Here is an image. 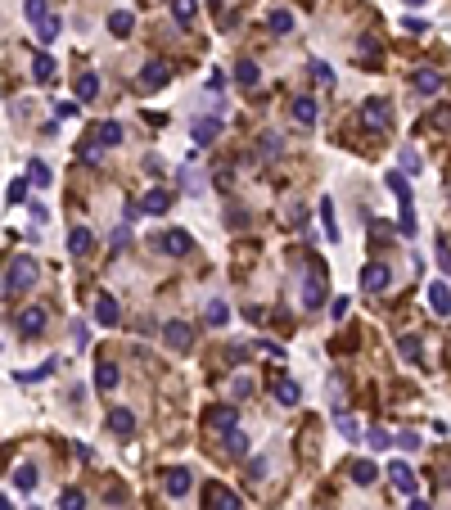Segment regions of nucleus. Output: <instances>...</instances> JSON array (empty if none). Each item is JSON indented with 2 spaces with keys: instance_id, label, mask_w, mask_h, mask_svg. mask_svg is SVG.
Here are the masks:
<instances>
[{
  "instance_id": "nucleus-1",
  "label": "nucleus",
  "mask_w": 451,
  "mask_h": 510,
  "mask_svg": "<svg viewBox=\"0 0 451 510\" xmlns=\"http://www.w3.org/2000/svg\"><path fill=\"white\" fill-rule=\"evenodd\" d=\"M36 257H9V267H5V294H23V290H32L36 285Z\"/></svg>"
},
{
  "instance_id": "nucleus-2",
  "label": "nucleus",
  "mask_w": 451,
  "mask_h": 510,
  "mask_svg": "<svg viewBox=\"0 0 451 510\" xmlns=\"http://www.w3.org/2000/svg\"><path fill=\"white\" fill-rule=\"evenodd\" d=\"M388 190L397 195V204H402V221H397V230H402V235H415V208H411L406 172H388Z\"/></svg>"
},
{
  "instance_id": "nucleus-3",
  "label": "nucleus",
  "mask_w": 451,
  "mask_h": 510,
  "mask_svg": "<svg viewBox=\"0 0 451 510\" xmlns=\"http://www.w3.org/2000/svg\"><path fill=\"white\" fill-rule=\"evenodd\" d=\"M153 248L167 253V257H190V253H194V239H190L185 230H162V235L153 239Z\"/></svg>"
},
{
  "instance_id": "nucleus-4",
  "label": "nucleus",
  "mask_w": 451,
  "mask_h": 510,
  "mask_svg": "<svg viewBox=\"0 0 451 510\" xmlns=\"http://www.w3.org/2000/svg\"><path fill=\"white\" fill-rule=\"evenodd\" d=\"M303 303H307V312H316L325 303V267L321 262H312V276L303 280Z\"/></svg>"
},
{
  "instance_id": "nucleus-5",
  "label": "nucleus",
  "mask_w": 451,
  "mask_h": 510,
  "mask_svg": "<svg viewBox=\"0 0 451 510\" xmlns=\"http://www.w3.org/2000/svg\"><path fill=\"white\" fill-rule=\"evenodd\" d=\"M162 339H167L171 352H190V348H194V330H190L185 321H167V325H162Z\"/></svg>"
},
{
  "instance_id": "nucleus-6",
  "label": "nucleus",
  "mask_w": 451,
  "mask_h": 510,
  "mask_svg": "<svg viewBox=\"0 0 451 510\" xmlns=\"http://www.w3.org/2000/svg\"><path fill=\"white\" fill-rule=\"evenodd\" d=\"M388 280H392V271H388V262H370L366 267V271H361V290H366V294H383V290H388Z\"/></svg>"
},
{
  "instance_id": "nucleus-7",
  "label": "nucleus",
  "mask_w": 451,
  "mask_h": 510,
  "mask_svg": "<svg viewBox=\"0 0 451 510\" xmlns=\"http://www.w3.org/2000/svg\"><path fill=\"white\" fill-rule=\"evenodd\" d=\"M204 506L208 510H244V506H239V497L230 493V488H222V483H208L204 488Z\"/></svg>"
},
{
  "instance_id": "nucleus-8",
  "label": "nucleus",
  "mask_w": 451,
  "mask_h": 510,
  "mask_svg": "<svg viewBox=\"0 0 451 510\" xmlns=\"http://www.w3.org/2000/svg\"><path fill=\"white\" fill-rule=\"evenodd\" d=\"M361 122H366L370 131H383L392 122V109H388V100H366V109H361Z\"/></svg>"
},
{
  "instance_id": "nucleus-9",
  "label": "nucleus",
  "mask_w": 451,
  "mask_h": 510,
  "mask_svg": "<svg viewBox=\"0 0 451 510\" xmlns=\"http://www.w3.org/2000/svg\"><path fill=\"white\" fill-rule=\"evenodd\" d=\"M18 330H23V339H36L45 330V307H23L18 312Z\"/></svg>"
},
{
  "instance_id": "nucleus-10",
  "label": "nucleus",
  "mask_w": 451,
  "mask_h": 510,
  "mask_svg": "<svg viewBox=\"0 0 451 510\" xmlns=\"http://www.w3.org/2000/svg\"><path fill=\"white\" fill-rule=\"evenodd\" d=\"M167 77H171V73H167V63H145V68H140V82H136V86L149 95V91H158V86H167Z\"/></svg>"
},
{
  "instance_id": "nucleus-11",
  "label": "nucleus",
  "mask_w": 451,
  "mask_h": 510,
  "mask_svg": "<svg viewBox=\"0 0 451 510\" xmlns=\"http://www.w3.org/2000/svg\"><path fill=\"white\" fill-rule=\"evenodd\" d=\"M118 298H113V294H100V298H95V325H104V330H109V325H118Z\"/></svg>"
},
{
  "instance_id": "nucleus-12",
  "label": "nucleus",
  "mask_w": 451,
  "mask_h": 510,
  "mask_svg": "<svg viewBox=\"0 0 451 510\" xmlns=\"http://www.w3.org/2000/svg\"><path fill=\"white\" fill-rule=\"evenodd\" d=\"M411 82H415L420 95H438V91H443V73H438V68H415V73H411Z\"/></svg>"
},
{
  "instance_id": "nucleus-13",
  "label": "nucleus",
  "mask_w": 451,
  "mask_h": 510,
  "mask_svg": "<svg viewBox=\"0 0 451 510\" xmlns=\"http://www.w3.org/2000/svg\"><path fill=\"white\" fill-rule=\"evenodd\" d=\"M109 429H113L118 438H131V434H136V416H131L127 407H113V411H109Z\"/></svg>"
},
{
  "instance_id": "nucleus-14",
  "label": "nucleus",
  "mask_w": 451,
  "mask_h": 510,
  "mask_svg": "<svg viewBox=\"0 0 451 510\" xmlns=\"http://www.w3.org/2000/svg\"><path fill=\"white\" fill-rule=\"evenodd\" d=\"M59 77V63H54V54H32V82H54Z\"/></svg>"
},
{
  "instance_id": "nucleus-15",
  "label": "nucleus",
  "mask_w": 451,
  "mask_h": 510,
  "mask_svg": "<svg viewBox=\"0 0 451 510\" xmlns=\"http://www.w3.org/2000/svg\"><path fill=\"white\" fill-rule=\"evenodd\" d=\"M388 479H392V488H397V493H415V474H411L406 460H392V465H388Z\"/></svg>"
},
{
  "instance_id": "nucleus-16",
  "label": "nucleus",
  "mask_w": 451,
  "mask_h": 510,
  "mask_svg": "<svg viewBox=\"0 0 451 510\" xmlns=\"http://www.w3.org/2000/svg\"><path fill=\"white\" fill-rule=\"evenodd\" d=\"M217 136H222V118H204V122H194V145H199V149L213 145Z\"/></svg>"
},
{
  "instance_id": "nucleus-17",
  "label": "nucleus",
  "mask_w": 451,
  "mask_h": 510,
  "mask_svg": "<svg viewBox=\"0 0 451 510\" xmlns=\"http://www.w3.org/2000/svg\"><path fill=\"white\" fill-rule=\"evenodd\" d=\"M91 248H95V235H91L86 226H77L72 235H68V253H72V257H86Z\"/></svg>"
},
{
  "instance_id": "nucleus-18",
  "label": "nucleus",
  "mask_w": 451,
  "mask_h": 510,
  "mask_svg": "<svg viewBox=\"0 0 451 510\" xmlns=\"http://www.w3.org/2000/svg\"><path fill=\"white\" fill-rule=\"evenodd\" d=\"M429 307H434L438 316H451V290H447L443 280H438V285H429Z\"/></svg>"
},
{
  "instance_id": "nucleus-19",
  "label": "nucleus",
  "mask_w": 451,
  "mask_h": 510,
  "mask_svg": "<svg viewBox=\"0 0 451 510\" xmlns=\"http://www.w3.org/2000/svg\"><path fill=\"white\" fill-rule=\"evenodd\" d=\"M118 380H122V370L113 361H100V370H95V384H100V393H113L118 389Z\"/></svg>"
},
{
  "instance_id": "nucleus-20",
  "label": "nucleus",
  "mask_w": 451,
  "mask_h": 510,
  "mask_svg": "<svg viewBox=\"0 0 451 510\" xmlns=\"http://www.w3.org/2000/svg\"><path fill=\"white\" fill-rule=\"evenodd\" d=\"M348 474H352V483L370 488V483H375V474H379V465H375V460H352V470H348Z\"/></svg>"
},
{
  "instance_id": "nucleus-21",
  "label": "nucleus",
  "mask_w": 451,
  "mask_h": 510,
  "mask_svg": "<svg viewBox=\"0 0 451 510\" xmlns=\"http://www.w3.org/2000/svg\"><path fill=\"white\" fill-rule=\"evenodd\" d=\"M298 398H303V389L293 380H275V402L280 407H298Z\"/></svg>"
},
{
  "instance_id": "nucleus-22",
  "label": "nucleus",
  "mask_w": 451,
  "mask_h": 510,
  "mask_svg": "<svg viewBox=\"0 0 451 510\" xmlns=\"http://www.w3.org/2000/svg\"><path fill=\"white\" fill-rule=\"evenodd\" d=\"M266 27H271L275 36H289L293 32V14L289 9H271V14H266Z\"/></svg>"
},
{
  "instance_id": "nucleus-23",
  "label": "nucleus",
  "mask_w": 451,
  "mask_h": 510,
  "mask_svg": "<svg viewBox=\"0 0 451 510\" xmlns=\"http://www.w3.org/2000/svg\"><path fill=\"white\" fill-rule=\"evenodd\" d=\"M190 493V470H167V497H185Z\"/></svg>"
},
{
  "instance_id": "nucleus-24",
  "label": "nucleus",
  "mask_w": 451,
  "mask_h": 510,
  "mask_svg": "<svg viewBox=\"0 0 451 510\" xmlns=\"http://www.w3.org/2000/svg\"><path fill=\"white\" fill-rule=\"evenodd\" d=\"M131 27H136V23H131L127 9H113V14H109V32L113 36H131Z\"/></svg>"
},
{
  "instance_id": "nucleus-25",
  "label": "nucleus",
  "mask_w": 451,
  "mask_h": 510,
  "mask_svg": "<svg viewBox=\"0 0 451 510\" xmlns=\"http://www.w3.org/2000/svg\"><path fill=\"white\" fill-rule=\"evenodd\" d=\"M167 204H171V195H167V190H149V195H145V213H153V217H162V213H167Z\"/></svg>"
},
{
  "instance_id": "nucleus-26",
  "label": "nucleus",
  "mask_w": 451,
  "mask_h": 510,
  "mask_svg": "<svg viewBox=\"0 0 451 510\" xmlns=\"http://www.w3.org/2000/svg\"><path fill=\"white\" fill-rule=\"evenodd\" d=\"M208 425L213 429H235V407H213L208 411Z\"/></svg>"
},
{
  "instance_id": "nucleus-27",
  "label": "nucleus",
  "mask_w": 451,
  "mask_h": 510,
  "mask_svg": "<svg viewBox=\"0 0 451 510\" xmlns=\"http://www.w3.org/2000/svg\"><path fill=\"white\" fill-rule=\"evenodd\" d=\"M293 118H298L303 127H312V122H316V100H307V95H298V100H293Z\"/></svg>"
},
{
  "instance_id": "nucleus-28",
  "label": "nucleus",
  "mask_w": 451,
  "mask_h": 510,
  "mask_svg": "<svg viewBox=\"0 0 451 510\" xmlns=\"http://www.w3.org/2000/svg\"><path fill=\"white\" fill-rule=\"evenodd\" d=\"M95 95H100V77L82 73V77H77V100H95Z\"/></svg>"
},
{
  "instance_id": "nucleus-29",
  "label": "nucleus",
  "mask_w": 451,
  "mask_h": 510,
  "mask_svg": "<svg viewBox=\"0 0 451 510\" xmlns=\"http://www.w3.org/2000/svg\"><path fill=\"white\" fill-rule=\"evenodd\" d=\"M397 348H402V357H406V361H415V366H420V357H425V348H420V339H415V334H402V339H397Z\"/></svg>"
},
{
  "instance_id": "nucleus-30",
  "label": "nucleus",
  "mask_w": 451,
  "mask_h": 510,
  "mask_svg": "<svg viewBox=\"0 0 451 510\" xmlns=\"http://www.w3.org/2000/svg\"><path fill=\"white\" fill-rule=\"evenodd\" d=\"M194 9H199L194 0H171V14H176V23H181V27L194 23Z\"/></svg>"
},
{
  "instance_id": "nucleus-31",
  "label": "nucleus",
  "mask_w": 451,
  "mask_h": 510,
  "mask_svg": "<svg viewBox=\"0 0 451 510\" xmlns=\"http://www.w3.org/2000/svg\"><path fill=\"white\" fill-rule=\"evenodd\" d=\"M235 82L239 86H257V63L253 59H239L235 63Z\"/></svg>"
},
{
  "instance_id": "nucleus-32",
  "label": "nucleus",
  "mask_w": 451,
  "mask_h": 510,
  "mask_svg": "<svg viewBox=\"0 0 451 510\" xmlns=\"http://www.w3.org/2000/svg\"><path fill=\"white\" fill-rule=\"evenodd\" d=\"M59 510H86L82 488H63V493H59Z\"/></svg>"
},
{
  "instance_id": "nucleus-33",
  "label": "nucleus",
  "mask_w": 451,
  "mask_h": 510,
  "mask_svg": "<svg viewBox=\"0 0 451 510\" xmlns=\"http://www.w3.org/2000/svg\"><path fill=\"white\" fill-rule=\"evenodd\" d=\"M226 451H230V456H248V438L239 434V429H230V434H226Z\"/></svg>"
},
{
  "instance_id": "nucleus-34",
  "label": "nucleus",
  "mask_w": 451,
  "mask_h": 510,
  "mask_svg": "<svg viewBox=\"0 0 451 510\" xmlns=\"http://www.w3.org/2000/svg\"><path fill=\"white\" fill-rule=\"evenodd\" d=\"M95 140H100V145H122V127H118V122H104Z\"/></svg>"
},
{
  "instance_id": "nucleus-35",
  "label": "nucleus",
  "mask_w": 451,
  "mask_h": 510,
  "mask_svg": "<svg viewBox=\"0 0 451 510\" xmlns=\"http://www.w3.org/2000/svg\"><path fill=\"white\" fill-rule=\"evenodd\" d=\"M321 217H325V239H339V226H334V204L321 199Z\"/></svg>"
},
{
  "instance_id": "nucleus-36",
  "label": "nucleus",
  "mask_w": 451,
  "mask_h": 510,
  "mask_svg": "<svg viewBox=\"0 0 451 510\" xmlns=\"http://www.w3.org/2000/svg\"><path fill=\"white\" fill-rule=\"evenodd\" d=\"M14 483L23 488V493H32L36 488V465H18V474H14Z\"/></svg>"
},
{
  "instance_id": "nucleus-37",
  "label": "nucleus",
  "mask_w": 451,
  "mask_h": 510,
  "mask_svg": "<svg viewBox=\"0 0 451 510\" xmlns=\"http://www.w3.org/2000/svg\"><path fill=\"white\" fill-rule=\"evenodd\" d=\"M27 177H32V186H50V167H45L41 158H32V167H27Z\"/></svg>"
},
{
  "instance_id": "nucleus-38",
  "label": "nucleus",
  "mask_w": 451,
  "mask_h": 510,
  "mask_svg": "<svg viewBox=\"0 0 451 510\" xmlns=\"http://www.w3.org/2000/svg\"><path fill=\"white\" fill-rule=\"evenodd\" d=\"M5 199H9V204H23V199H27V181L14 177V181H9V190H5Z\"/></svg>"
},
{
  "instance_id": "nucleus-39",
  "label": "nucleus",
  "mask_w": 451,
  "mask_h": 510,
  "mask_svg": "<svg viewBox=\"0 0 451 510\" xmlns=\"http://www.w3.org/2000/svg\"><path fill=\"white\" fill-rule=\"evenodd\" d=\"M226 303H222V298H213V303H208V325H226Z\"/></svg>"
},
{
  "instance_id": "nucleus-40",
  "label": "nucleus",
  "mask_w": 451,
  "mask_h": 510,
  "mask_svg": "<svg viewBox=\"0 0 451 510\" xmlns=\"http://www.w3.org/2000/svg\"><path fill=\"white\" fill-rule=\"evenodd\" d=\"M23 14L32 18V23H45V18H50V14H45V0H27V5H23Z\"/></svg>"
},
{
  "instance_id": "nucleus-41",
  "label": "nucleus",
  "mask_w": 451,
  "mask_h": 510,
  "mask_svg": "<svg viewBox=\"0 0 451 510\" xmlns=\"http://www.w3.org/2000/svg\"><path fill=\"white\" fill-rule=\"evenodd\" d=\"M36 32H41V41L50 45L54 36H59V18H45V23H36Z\"/></svg>"
},
{
  "instance_id": "nucleus-42",
  "label": "nucleus",
  "mask_w": 451,
  "mask_h": 510,
  "mask_svg": "<svg viewBox=\"0 0 451 510\" xmlns=\"http://www.w3.org/2000/svg\"><path fill=\"white\" fill-rule=\"evenodd\" d=\"M366 442H370V447H375V451H383V447H388V434H383V429H370V434H366Z\"/></svg>"
},
{
  "instance_id": "nucleus-43",
  "label": "nucleus",
  "mask_w": 451,
  "mask_h": 510,
  "mask_svg": "<svg viewBox=\"0 0 451 510\" xmlns=\"http://www.w3.org/2000/svg\"><path fill=\"white\" fill-rule=\"evenodd\" d=\"M425 163H420V153H411V149H402V172H420Z\"/></svg>"
},
{
  "instance_id": "nucleus-44",
  "label": "nucleus",
  "mask_w": 451,
  "mask_h": 510,
  "mask_svg": "<svg viewBox=\"0 0 451 510\" xmlns=\"http://www.w3.org/2000/svg\"><path fill=\"white\" fill-rule=\"evenodd\" d=\"M262 153H266V158L280 153V136H275V131H271V136H262Z\"/></svg>"
},
{
  "instance_id": "nucleus-45",
  "label": "nucleus",
  "mask_w": 451,
  "mask_h": 510,
  "mask_svg": "<svg viewBox=\"0 0 451 510\" xmlns=\"http://www.w3.org/2000/svg\"><path fill=\"white\" fill-rule=\"evenodd\" d=\"M348 307H352V303H348V294H343V298H334V303H330V312L343 321V316H348Z\"/></svg>"
},
{
  "instance_id": "nucleus-46",
  "label": "nucleus",
  "mask_w": 451,
  "mask_h": 510,
  "mask_svg": "<svg viewBox=\"0 0 451 510\" xmlns=\"http://www.w3.org/2000/svg\"><path fill=\"white\" fill-rule=\"evenodd\" d=\"M266 474V456H253V465H248V479H262Z\"/></svg>"
},
{
  "instance_id": "nucleus-47",
  "label": "nucleus",
  "mask_w": 451,
  "mask_h": 510,
  "mask_svg": "<svg viewBox=\"0 0 451 510\" xmlns=\"http://www.w3.org/2000/svg\"><path fill=\"white\" fill-rule=\"evenodd\" d=\"M248 393H253V380H244V375H239V380H235V398H248Z\"/></svg>"
},
{
  "instance_id": "nucleus-48",
  "label": "nucleus",
  "mask_w": 451,
  "mask_h": 510,
  "mask_svg": "<svg viewBox=\"0 0 451 510\" xmlns=\"http://www.w3.org/2000/svg\"><path fill=\"white\" fill-rule=\"evenodd\" d=\"M312 73H316V82H325V86H330V82H334V73H330V68H325V63H312Z\"/></svg>"
},
{
  "instance_id": "nucleus-49",
  "label": "nucleus",
  "mask_w": 451,
  "mask_h": 510,
  "mask_svg": "<svg viewBox=\"0 0 451 510\" xmlns=\"http://www.w3.org/2000/svg\"><path fill=\"white\" fill-rule=\"evenodd\" d=\"M397 442H402L406 451H415V447H420V438H415V434H397Z\"/></svg>"
},
{
  "instance_id": "nucleus-50",
  "label": "nucleus",
  "mask_w": 451,
  "mask_h": 510,
  "mask_svg": "<svg viewBox=\"0 0 451 510\" xmlns=\"http://www.w3.org/2000/svg\"><path fill=\"white\" fill-rule=\"evenodd\" d=\"M438 262H443V271H451V253H447V248L438 253Z\"/></svg>"
},
{
  "instance_id": "nucleus-51",
  "label": "nucleus",
  "mask_w": 451,
  "mask_h": 510,
  "mask_svg": "<svg viewBox=\"0 0 451 510\" xmlns=\"http://www.w3.org/2000/svg\"><path fill=\"white\" fill-rule=\"evenodd\" d=\"M411 510H429V506H425V502H411Z\"/></svg>"
},
{
  "instance_id": "nucleus-52",
  "label": "nucleus",
  "mask_w": 451,
  "mask_h": 510,
  "mask_svg": "<svg viewBox=\"0 0 451 510\" xmlns=\"http://www.w3.org/2000/svg\"><path fill=\"white\" fill-rule=\"evenodd\" d=\"M406 5H425V0H406Z\"/></svg>"
},
{
  "instance_id": "nucleus-53",
  "label": "nucleus",
  "mask_w": 451,
  "mask_h": 510,
  "mask_svg": "<svg viewBox=\"0 0 451 510\" xmlns=\"http://www.w3.org/2000/svg\"><path fill=\"white\" fill-rule=\"evenodd\" d=\"M208 5H222V0H208Z\"/></svg>"
}]
</instances>
